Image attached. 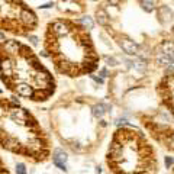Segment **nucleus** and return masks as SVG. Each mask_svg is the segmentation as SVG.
<instances>
[{
	"label": "nucleus",
	"mask_w": 174,
	"mask_h": 174,
	"mask_svg": "<svg viewBox=\"0 0 174 174\" xmlns=\"http://www.w3.org/2000/svg\"><path fill=\"white\" fill-rule=\"evenodd\" d=\"M91 78H93L94 81H97L99 84H103V78H102V77H96V75H91Z\"/></svg>",
	"instance_id": "4468645a"
},
{
	"label": "nucleus",
	"mask_w": 174,
	"mask_h": 174,
	"mask_svg": "<svg viewBox=\"0 0 174 174\" xmlns=\"http://www.w3.org/2000/svg\"><path fill=\"white\" fill-rule=\"evenodd\" d=\"M16 173L17 174H26V168H25V164L19 162L16 165Z\"/></svg>",
	"instance_id": "f8f14e48"
},
{
	"label": "nucleus",
	"mask_w": 174,
	"mask_h": 174,
	"mask_svg": "<svg viewBox=\"0 0 174 174\" xmlns=\"http://www.w3.org/2000/svg\"><path fill=\"white\" fill-rule=\"evenodd\" d=\"M104 63H106L107 65H112V67L118 65V60H116L115 57H109V55H106V57H104Z\"/></svg>",
	"instance_id": "9d476101"
},
{
	"label": "nucleus",
	"mask_w": 174,
	"mask_h": 174,
	"mask_svg": "<svg viewBox=\"0 0 174 174\" xmlns=\"http://www.w3.org/2000/svg\"><path fill=\"white\" fill-rule=\"evenodd\" d=\"M52 6H54L52 3H47V4H42L41 7H42V9H48V7H52Z\"/></svg>",
	"instance_id": "a211bd4d"
},
{
	"label": "nucleus",
	"mask_w": 174,
	"mask_h": 174,
	"mask_svg": "<svg viewBox=\"0 0 174 174\" xmlns=\"http://www.w3.org/2000/svg\"><path fill=\"white\" fill-rule=\"evenodd\" d=\"M157 61H158L161 65H171V64H174L173 61H171V58H170L164 51H160L157 54Z\"/></svg>",
	"instance_id": "20e7f679"
},
{
	"label": "nucleus",
	"mask_w": 174,
	"mask_h": 174,
	"mask_svg": "<svg viewBox=\"0 0 174 174\" xmlns=\"http://www.w3.org/2000/svg\"><path fill=\"white\" fill-rule=\"evenodd\" d=\"M132 65H134V68H137L138 71H144V70H145V63H142V61L132 63Z\"/></svg>",
	"instance_id": "9b49d317"
},
{
	"label": "nucleus",
	"mask_w": 174,
	"mask_h": 174,
	"mask_svg": "<svg viewBox=\"0 0 174 174\" xmlns=\"http://www.w3.org/2000/svg\"><path fill=\"white\" fill-rule=\"evenodd\" d=\"M164 162H165V167H167V168H170V167L173 165V158H171V157H165Z\"/></svg>",
	"instance_id": "ddd939ff"
},
{
	"label": "nucleus",
	"mask_w": 174,
	"mask_h": 174,
	"mask_svg": "<svg viewBox=\"0 0 174 174\" xmlns=\"http://www.w3.org/2000/svg\"><path fill=\"white\" fill-rule=\"evenodd\" d=\"M15 91L19 96H23V97H34L35 96V87L31 86L29 83H17L15 86Z\"/></svg>",
	"instance_id": "f257e3e1"
},
{
	"label": "nucleus",
	"mask_w": 174,
	"mask_h": 174,
	"mask_svg": "<svg viewBox=\"0 0 174 174\" xmlns=\"http://www.w3.org/2000/svg\"><path fill=\"white\" fill-rule=\"evenodd\" d=\"M119 1H121V0H109V4H112V6H116Z\"/></svg>",
	"instance_id": "f3484780"
},
{
	"label": "nucleus",
	"mask_w": 174,
	"mask_h": 174,
	"mask_svg": "<svg viewBox=\"0 0 174 174\" xmlns=\"http://www.w3.org/2000/svg\"><path fill=\"white\" fill-rule=\"evenodd\" d=\"M121 48L126 52L128 55H138L139 54V47L138 44H135L131 39H122L121 41Z\"/></svg>",
	"instance_id": "f03ea898"
},
{
	"label": "nucleus",
	"mask_w": 174,
	"mask_h": 174,
	"mask_svg": "<svg viewBox=\"0 0 174 174\" xmlns=\"http://www.w3.org/2000/svg\"><path fill=\"white\" fill-rule=\"evenodd\" d=\"M106 109H109V106H106L103 103H99L96 106H93V116L94 118H102L106 112Z\"/></svg>",
	"instance_id": "423d86ee"
},
{
	"label": "nucleus",
	"mask_w": 174,
	"mask_h": 174,
	"mask_svg": "<svg viewBox=\"0 0 174 174\" xmlns=\"http://www.w3.org/2000/svg\"><path fill=\"white\" fill-rule=\"evenodd\" d=\"M141 4H142V9H144L145 12H154V9H155L154 0H142Z\"/></svg>",
	"instance_id": "6e6552de"
},
{
	"label": "nucleus",
	"mask_w": 174,
	"mask_h": 174,
	"mask_svg": "<svg viewBox=\"0 0 174 174\" xmlns=\"http://www.w3.org/2000/svg\"><path fill=\"white\" fill-rule=\"evenodd\" d=\"M158 17H160V22H161V23H167V22L171 20L173 13H171V10H170L167 6H162V7L158 9Z\"/></svg>",
	"instance_id": "7ed1b4c3"
},
{
	"label": "nucleus",
	"mask_w": 174,
	"mask_h": 174,
	"mask_svg": "<svg viewBox=\"0 0 174 174\" xmlns=\"http://www.w3.org/2000/svg\"><path fill=\"white\" fill-rule=\"evenodd\" d=\"M100 75H102V78H104V77H107V71L106 70H100Z\"/></svg>",
	"instance_id": "dca6fc26"
},
{
	"label": "nucleus",
	"mask_w": 174,
	"mask_h": 174,
	"mask_svg": "<svg viewBox=\"0 0 174 174\" xmlns=\"http://www.w3.org/2000/svg\"><path fill=\"white\" fill-rule=\"evenodd\" d=\"M96 17H97V22L100 23V25H109V16H107V13L104 12L103 9H99L97 12H96Z\"/></svg>",
	"instance_id": "0eeeda50"
},
{
	"label": "nucleus",
	"mask_w": 174,
	"mask_h": 174,
	"mask_svg": "<svg viewBox=\"0 0 174 174\" xmlns=\"http://www.w3.org/2000/svg\"><path fill=\"white\" fill-rule=\"evenodd\" d=\"M54 162H61V164H65L67 162V154L61 150H54Z\"/></svg>",
	"instance_id": "39448f33"
},
{
	"label": "nucleus",
	"mask_w": 174,
	"mask_h": 174,
	"mask_svg": "<svg viewBox=\"0 0 174 174\" xmlns=\"http://www.w3.org/2000/svg\"><path fill=\"white\" fill-rule=\"evenodd\" d=\"M29 41L32 42V45H38V38L36 36H29Z\"/></svg>",
	"instance_id": "2eb2a0df"
},
{
	"label": "nucleus",
	"mask_w": 174,
	"mask_h": 174,
	"mask_svg": "<svg viewBox=\"0 0 174 174\" xmlns=\"http://www.w3.org/2000/svg\"><path fill=\"white\" fill-rule=\"evenodd\" d=\"M173 71H174V70L171 68V67H170V68H167V70H165V73H167V74H170V73H173Z\"/></svg>",
	"instance_id": "6ab92c4d"
},
{
	"label": "nucleus",
	"mask_w": 174,
	"mask_h": 174,
	"mask_svg": "<svg viewBox=\"0 0 174 174\" xmlns=\"http://www.w3.org/2000/svg\"><path fill=\"white\" fill-rule=\"evenodd\" d=\"M0 93H1V90H0Z\"/></svg>",
	"instance_id": "412c9836"
},
{
	"label": "nucleus",
	"mask_w": 174,
	"mask_h": 174,
	"mask_svg": "<svg viewBox=\"0 0 174 174\" xmlns=\"http://www.w3.org/2000/svg\"><path fill=\"white\" fill-rule=\"evenodd\" d=\"M173 91H174V90H173Z\"/></svg>",
	"instance_id": "4be33fe9"
},
{
	"label": "nucleus",
	"mask_w": 174,
	"mask_h": 174,
	"mask_svg": "<svg viewBox=\"0 0 174 174\" xmlns=\"http://www.w3.org/2000/svg\"><path fill=\"white\" fill-rule=\"evenodd\" d=\"M80 23L86 28V29H91L93 28V20H91V17H81L80 19Z\"/></svg>",
	"instance_id": "1a4fd4ad"
},
{
	"label": "nucleus",
	"mask_w": 174,
	"mask_h": 174,
	"mask_svg": "<svg viewBox=\"0 0 174 174\" xmlns=\"http://www.w3.org/2000/svg\"><path fill=\"white\" fill-rule=\"evenodd\" d=\"M173 115H174V106H173Z\"/></svg>",
	"instance_id": "aec40b11"
}]
</instances>
